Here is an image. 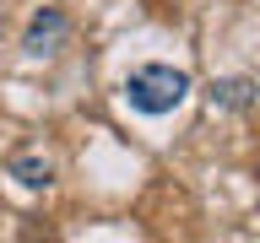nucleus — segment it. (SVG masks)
<instances>
[{
	"instance_id": "obj_3",
	"label": "nucleus",
	"mask_w": 260,
	"mask_h": 243,
	"mask_svg": "<svg viewBox=\"0 0 260 243\" xmlns=\"http://www.w3.org/2000/svg\"><path fill=\"white\" fill-rule=\"evenodd\" d=\"M65 32V16L60 11H38L27 22V38H22V49H27V54H44V49H54V38H60Z\"/></svg>"
},
{
	"instance_id": "obj_2",
	"label": "nucleus",
	"mask_w": 260,
	"mask_h": 243,
	"mask_svg": "<svg viewBox=\"0 0 260 243\" xmlns=\"http://www.w3.org/2000/svg\"><path fill=\"white\" fill-rule=\"evenodd\" d=\"M11 178L22 189H49V184H54V162L38 157V151H16L11 157Z\"/></svg>"
},
{
	"instance_id": "obj_1",
	"label": "nucleus",
	"mask_w": 260,
	"mask_h": 243,
	"mask_svg": "<svg viewBox=\"0 0 260 243\" xmlns=\"http://www.w3.org/2000/svg\"><path fill=\"white\" fill-rule=\"evenodd\" d=\"M190 97V76L179 65H136L125 76V103L136 113H174Z\"/></svg>"
},
{
	"instance_id": "obj_4",
	"label": "nucleus",
	"mask_w": 260,
	"mask_h": 243,
	"mask_svg": "<svg viewBox=\"0 0 260 243\" xmlns=\"http://www.w3.org/2000/svg\"><path fill=\"white\" fill-rule=\"evenodd\" d=\"M211 108H249L255 103V81L249 76H233V81H211Z\"/></svg>"
}]
</instances>
